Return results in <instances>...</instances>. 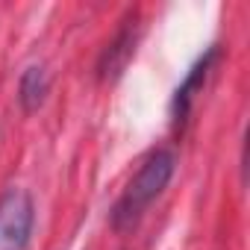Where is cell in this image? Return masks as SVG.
I'll list each match as a JSON object with an SVG mask.
<instances>
[{
  "label": "cell",
  "mask_w": 250,
  "mask_h": 250,
  "mask_svg": "<svg viewBox=\"0 0 250 250\" xmlns=\"http://www.w3.org/2000/svg\"><path fill=\"white\" fill-rule=\"evenodd\" d=\"M171 177H174V153L171 150H153L142 162L136 177L127 183L124 194L118 197V203L112 209V227H118V229L133 227L142 218V212L165 191Z\"/></svg>",
  "instance_id": "1"
},
{
  "label": "cell",
  "mask_w": 250,
  "mask_h": 250,
  "mask_svg": "<svg viewBox=\"0 0 250 250\" xmlns=\"http://www.w3.org/2000/svg\"><path fill=\"white\" fill-rule=\"evenodd\" d=\"M47 88H50V80H47L44 68H27L24 77H21V85H18L21 106H24L27 112L39 109L42 100H44V94H47Z\"/></svg>",
  "instance_id": "3"
},
{
  "label": "cell",
  "mask_w": 250,
  "mask_h": 250,
  "mask_svg": "<svg viewBox=\"0 0 250 250\" xmlns=\"http://www.w3.org/2000/svg\"><path fill=\"white\" fill-rule=\"evenodd\" d=\"M36 224L33 197L24 188H6L0 194V250H27Z\"/></svg>",
  "instance_id": "2"
}]
</instances>
